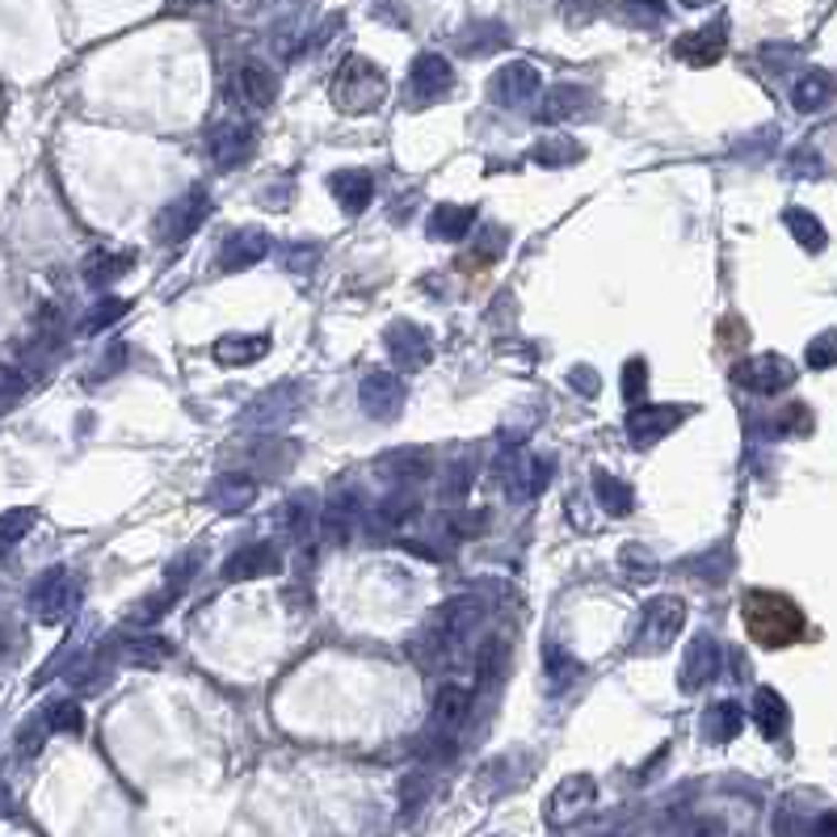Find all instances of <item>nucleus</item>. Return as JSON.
I'll return each mask as SVG.
<instances>
[{
    "label": "nucleus",
    "mask_w": 837,
    "mask_h": 837,
    "mask_svg": "<svg viewBox=\"0 0 837 837\" xmlns=\"http://www.w3.org/2000/svg\"><path fill=\"white\" fill-rule=\"evenodd\" d=\"M741 618L753 644L762 648H792L804 636V615L792 597L774 594V590H750L741 597Z\"/></svg>",
    "instance_id": "nucleus-1"
},
{
    "label": "nucleus",
    "mask_w": 837,
    "mask_h": 837,
    "mask_svg": "<svg viewBox=\"0 0 837 837\" xmlns=\"http://www.w3.org/2000/svg\"><path fill=\"white\" fill-rule=\"evenodd\" d=\"M480 623V602L472 594H459V597H446L438 611L430 615V623L421 627V636L409 644L413 653H417L421 661H442V657H451L455 648H459L463 639L472 636V627Z\"/></svg>",
    "instance_id": "nucleus-2"
},
{
    "label": "nucleus",
    "mask_w": 837,
    "mask_h": 837,
    "mask_svg": "<svg viewBox=\"0 0 837 837\" xmlns=\"http://www.w3.org/2000/svg\"><path fill=\"white\" fill-rule=\"evenodd\" d=\"M332 106L341 114H371L383 106V97H388V76H383V67L371 64L367 55H350V60H341L337 67V76H332Z\"/></svg>",
    "instance_id": "nucleus-3"
},
{
    "label": "nucleus",
    "mask_w": 837,
    "mask_h": 837,
    "mask_svg": "<svg viewBox=\"0 0 837 837\" xmlns=\"http://www.w3.org/2000/svg\"><path fill=\"white\" fill-rule=\"evenodd\" d=\"M686 627V602L678 594H661L653 602H644V611L636 618L632 632V648L636 653H665L674 639L682 636Z\"/></svg>",
    "instance_id": "nucleus-4"
},
{
    "label": "nucleus",
    "mask_w": 837,
    "mask_h": 837,
    "mask_svg": "<svg viewBox=\"0 0 837 837\" xmlns=\"http://www.w3.org/2000/svg\"><path fill=\"white\" fill-rule=\"evenodd\" d=\"M81 602V585L67 569H46L34 585H30V615L39 623H64Z\"/></svg>",
    "instance_id": "nucleus-5"
},
{
    "label": "nucleus",
    "mask_w": 837,
    "mask_h": 837,
    "mask_svg": "<svg viewBox=\"0 0 837 837\" xmlns=\"http://www.w3.org/2000/svg\"><path fill=\"white\" fill-rule=\"evenodd\" d=\"M451 88H455V67H451V60L438 55V51H421L417 60H413V67H409L404 102L417 106V110H425V106L442 102Z\"/></svg>",
    "instance_id": "nucleus-6"
},
{
    "label": "nucleus",
    "mask_w": 837,
    "mask_h": 837,
    "mask_svg": "<svg viewBox=\"0 0 837 837\" xmlns=\"http://www.w3.org/2000/svg\"><path fill=\"white\" fill-rule=\"evenodd\" d=\"M206 215H211V194H206L202 186H194V190H186L181 199H173L160 211V220H156V241L186 244L202 223H206Z\"/></svg>",
    "instance_id": "nucleus-7"
},
{
    "label": "nucleus",
    "mask_w": 837,
    "mask_h": 837,
    "mask_svg": "<svg viewBox=\"0 0 837 837\" xmlns=\"http://www.w3.org/2000/svg\"><path fill=\"white\" fill-rule=\"evenodd\" d=\"M732 379L753 396H778L795 383V362L783 353H753L732 367Z\"/></svg>",
    "instance_id": "nucleus-8"
},
{
    "label": "nucleus",
    "mask_w": 837,
    "mask_h": 837,
    "mask_svg": "<svg viewBox=\"0 0 837 837\" xmlns=\"http://www.w3.org/2000/svg\"><path fill=\"white\" fill-rule=\"evenodd\" d=\"M383 346L392 353V362H396L400 371H425L430 362H434V337L413 325V320H392L388 329H383Z\"/></svg>",
    "instance_id": "nucleus-9"
},
{
    "label": "nucleus",
    "mask_w": 837,
    "mask_h": 837,
    "mask_svg": "<svg viewBox=\"0 0 837 837\" xmlns=\"http://www.w3.org/2000/svg\"><path fill=\"white\" fill-rule=\"evenodd\" d=\"M404 379L396 371H367L362 383H358V404H362V413L371 421H396L400 409H404Z\"/></svg>",
    "instance_id": "nucleus-10"
},
{
    "label": "nucleus",
    "mask_w": 837,
    "mask_h": 837,
    "mask_svg": "<svg viewBox=\"0 0 837 837\" xmlns=\"http://www.w3.org/2000/svg\"><path fill=\"white\" fill-rule=\"evenodd\" d=\"M539 88H543V76H539V67L527 64V60H513V64H501L492 72V81H488V97L497 102V106H527L539 97Z\"/></svg>",
    "instance_id": "nucleus-11"
},
{
    "label": "nucleus",
    "mask_w": 837,
    "mask_h": 837,
    "mask_svg": "<svg viewBox=\"0 0 837 837\" xmlns=\"http://www.w3.org/2000/svg\"><path fill=\"white\" fill-rule=\"evenodd\" d=\"M686 413L690 409H682V404H636L632 413H627V438H632V446H657V442L669 434V430H678L686 421Z\"/></svg>",
    "instance_id": "nucleus-12"
},
{
    "label": "nucleus",
    "mask_w": 837,
    "mask_h": 837,
    "mask_svg": "<svg viewBox=\"0 0 837 837\" xmlns=\"http://www.w3.org/2000/svg\"><path fill=\"white\" fill-rule=\"evenodd\" d=\"M253 152H257V127L253 123L232 118V123H220L206 135V156L215 160V169H241Z\"/></svg>",
    "instance_id": "nucleus-13"
},
{
    "label": "nucleus",
    "mask_w": 837,
    "mask_h": 837,
    "mask_svg": "<svg viewBox=\"0 0 837 837\" xmlns=\"http://www.w3.org/2000/svg\"><path fill=\"white\" fill-rule=\"evenodd\" d=\"M720 669H724V644L703 632V636H695L686 644V657H682V690L686 695H695V690H703L720 678Z\"/></svg>",
    "instance_id": "nucleus-14"
},
{
    "label": "nucleus",
    "mask_w": 837,
    "mask_h": 837,
    "mask_svg": "<svg viewBox=\"0 0 837 837\" xmlns=\"http://www.w3.org/2000/svg\"><path fill=\"white\" fill-rule=\"evenodd\" d=\"M283 573V551L274 548V543H244L241 551H232L227 560H223V581H262V576H278Z\"/></svg>",
    "instance_id": "nucleus-15"
},
{
    "label": "nucleus",
    "mask_w": 837,
    "mask_h": 837,
    "mask_svg": "<svg viewBox=\"0 0 837 837\" xmlns=\"http://www.w3.org/2000/svg\"><path fill=\"white\" fill-rule=\"evenodd\" d=\"M724 51H728V22L724 18L699 25V30H690V34H682V39L674 43V55H678L682 64H690V67L720 64V60H724Z\"/></svg>",
    "instance_id": "nucleus-16"
},
{
    "label": "nucleus",
    "mask_w": 837,
    "mask_h": 837,
    "mask_svg": "<svg viewBox=\"0 0 837 837\" xmlns=\"http://www.w3.org/2000/svg\"><path fill=\"white\" fill-rule=\"evenodd\" d=\"M232 97L241 102L244 110H269L278 97V76L262 64V60H244L232 72Z\"/></svg>",
    "instance_id": "nucleus-17"
},
{
    "label": "nucleus",
    "mask_w": 837,
    "mask_h": 837,
    "mask_svg": "<svg viewBox=\"0 0 837 837\" xmlns=\"http://www.w3.org/2000/svg\"><path fill=\"white\" fill-rule=\"evenodd\" d=\"M265 257H269V232H262V227H236V232H227L220 244L223 274L253 269V265L265 262Z\"/></svg>",
    "instance_id": "nucleus-18"
},
{
    "label": "nucleus",
    "mask_w": 837,
    "mask_h": 837,
    "mask_svg": "<svg viewBox=\"0 0 837 837\" xmlns=\"http://www.w3.org/2000/svg\"><path fill=\"white\" fill-rule=\"evenodd\" d=\"M590 106V88L581 85H551L543 97H539V106H534V123H543V127H555V123H569L576 114Z\"/></svg>",
    "instance_id": "nucleus-19"
},
{
    "label": "nucleus",
    "mask_w": 837,
    "mask_h": 837,
    "mask_svg": "<svg viewBox=\"0 0 837 837\" xmlns=\"http://www.w3.org/2000/svg\"><path fill=\"white\" fill-rule=\"evenodd\" d=\"M206 501L220 509V513H241L257 501V480L253 476H244V472H223L211 480L206 488Z\"/></svg>",
    "instance_id": "nucleus-20"
},
{
    "label": "nucleus",
    "mask_w": 837,
    "mask_h": 837,
    "mask_svg": "<svg viewBox=\"0 0 837 837\" xmlns=\"http://www.w3.org/2000/svg\"><path fill=\"white\" fill-rule=\"evenodd\" d=\"M594 795H597V783L590 778V774H573V778H564L555 792H551L548 799V816H551V825H564L569 816H576L581 808H590L594 804Z\"/></svg>",
    "instance_id": "nucleus-21"
},
{
    "label": "nucleus",
    "mask_w": 837,
    "mask_h": 837,
    "mask_svg": "<svg viewBox=\"0 0 837 837\" xmlns=\"http://www.w3.org/2000/svg\"><path fill=\"white\" fill-rule=\"evenodd\" d=\"M269 353V337L265 332H227L211 346V358L220 367H253Z\"/></svg>",
    "instance_id": "nucleus-22"
},
{
    "label": "nucleus",
    "mask_w": 837,
    "mask_h": 837,
    "mask_svg": "<svg viewBox=\"0 0 837 837\" xmlns=\"http://www.w3.org/2000/svg\"><path fill=\"white\" fill-rule=\"evenodd\" d=\"M329 190L346 215H362L375 199V177L362 173V169H341V173L329 177Z\"/></svg>",
    "instance_id": "nucleus-23"
},
{
    "label": "nucleus",
    "mask_w": 837,
    "mask_h": 837,
    "mask_svg": "<svg viewBox=\"0 0 837 837\" xmlns=\"http://www.w3.org/2000/svg\"><path fill=\"white\" fill-rule=\"evenodd\" d=\"M834 97H837V81H834V72H825V67H813V72H804V76H799V81L792 85V106L799 114L825 110Z\"/></svg>",
    "instance_id": "nucleus-24"
},
{
    "label": "nucleus",
    "mask_w": 837,
    "mask_h": 837,
    "mask_svg": "<svg viewBox=\"0 0 837 837\" xmlns=\"http://www.w3.org/2000/svg\"><path fill=\"white\" fill-rule=\"evenodd\" d=\"M753 724H757V732H762L766 741H778V737L787 732V724H792L787 699H783L778 690H771V686H757V690H753Z\"/></svg>",
    "instance_id": "nucleus-25"
},
{
    "label": "nucleus",
    "mask_w": 837,
    "mask_h": 837,
    "mask_svg": "<svg viewBox=\"0 0 837 837\" xmlns=\"http://www.w3.org/2000/svg\"><path fill=\"white\" fill-rule=\"evenodd\" d=\"M472 227H476V206H463V202H442V206H434L430 223H425L430 241H446V244H459Z\"/></svg>",
    "instance_id": "nucleus-26"
},
{
    "label": "nucleus",
    "mask_w": 837,
    "mask_h": 837,
    "mask_svg": "<svg viewBox=\"0 0 837 837\" xmlns=\"http://www.w3.org/2000/svg\"><path fill=\"white\" fill-rule=\"evenodd\" d=\"M358 518H362V497H358L353 488H346V492H332L329 506L320 509V527H325V534H329L332 543H346Z\"/></svg>",
    "instance_id": "nucleus-27"
},
{
    "label": "nucleus",
    "mask_w": 837,
    "mask_h": 837,
    "mask_svg": "<svg viewBox=\"0 0 837 837\" xmlns=\"http://www.w3.org/2000/svg\"><path fill=\"white\" fill-rule=\"evenodd\" d=\"M299 400L304 392L295 388V383H283V388H274V392H265L262 400H253V409H248V425H278V421H290L299 413Z\"/></svg>",
    "instance_id": "nucleus-28"
},
{
    "label": "nucleus",
    "mask_w": 837,
    "mask_h": 837,
    "mask_svg": "<svg viewBox=\"0 0 837 837\" xmlns=\"http://www.w3.org/2000/svg\"><path fill=\"white\" fill-rule=\"evenodd\" d=\"M375 472L383 476V480L409 488V480H413V485L425 480V476L434 472V463H430L425 451H392V455H383V459L375 463Z\"/></svg>",
    "instance_id": "nucleus-29"
},
{
    "label": "nucleus",
    "mask_w": 837,
    "mask_h": 837,
    "mask_svg": "<svg viewBox=\"0 0 837 837\" xmlns=\"http://www.w3.org/2000/svg\"><path fill=\"white\" fill-rule=\"evenodd\" d=\"M506 674H509V639L488 636L476 648V690H497Z\"/></svg>",
    "instance_id": "nucleus-30"
},
{
    "label": "nucleus",
    "mask_w": 837,
    "mask_h": 837,
    "mask_svg": "<svg viewBox=\"0 0 837 837\" xmlns=\"http://www.w3.org/2000/svg\"><path fill=\"white\" fill-rule=\"evenodd\" d=\"M135 265V253H114V248H97V253H88L85 265H81V274H85L88 287H114L127 269Z\"/></svg>",
    "instance_id": "nucleus-31"
},
{
    "label": "nucleus",
    "mask_w": 837,
    "mask_h": 837,
    "mask_svg": "<svg viewBox=\"0 0 837 837\" xmlns=\"http://www.w3.org/2000/svg\"><path fill=\"white\" fill-rule=\"evenodd\" d=\"M783 227L792 232V241L799 244L804 253H820V248L829 244L825 223L816 220L813 211H804V206H787V211H783Z\"/></svg>",
    "instance_id": "nucleus-32"
},
{
    "label": "nucleus",
    "mask_w": 837,
    "mask_h": 837,
    "mask_svg": "<svg viewBox=\"0 0 837 837\" xmlns=\"http://www.w3.org/2000/svg\"><path fill=\"white\" fill-rule=\"evenodd\" d=\"M551 467H555L551 459H530L527 467H518L506 485L509 501H518V506H522V501H534V497L551 485Z\"/></svg>",
    "instance_id": "nucleus-33"
},
{
    "label": "nucleus",
    "mask_w": 837,
    "mask_h": 837,
    "mask_svg": "<svg viewBox=\"0 0 837 837\" xmlns=\"http://www.w3.org/2000/svg\"><path fill=\"white\" fill-rule=\"evenodd\" d=\"M741 728H745V711H741V703H716L711 711H707V720H703V737L711 741V745H728V741H737L741 737Z\"/></svg>",
    "instance_id": "nucleus-34"
},
{
    "label": "nucleus",
    "mask_w": 837,
    "mask_h": 837,
    "mask_svg": "<svg viewBox=\"0 0 837 837\" xmlns=\"http://www.w3.org/2000/svg\"><path fill=\"white\" fill-rule=\"evenodd\" d=\"M283 522H287L290 539L295 543H308L316 527H320V509H316V497L311 492H295L287 506H283Z\"/></svg>",
    "instance_id": "nucleus-35"
},
{
    "label": "nucleus",
    "mask_w": 837,
    "mask_h": 837,
    "mask_svg": "<svg viewBox=\"0 0 837 837\" xmlns=\"http://www.w3.org/2000/svg\"><path fill=\"white\" fill-rule=\"evenodd\" d=\"M581 156H585V148L576 139H569V135H548V139H539L530 148V160L543 165V169H564V165H576Z\"/></svg>",
    "instance_id": "nucleus-36"
},
{
    "label": "nucleus",
    "mask_w": 837,
    "mask_h": 837,
    "mask_svg": "<svg viewBox=\"0 0 837 837\" xmlns=\"http://www.w3.org/2000/svg\"><path fill=\"white\" fill-rule=\"evenodd\" d=\"M543 678H548L551 690H564V686H573L581 678V661L569 648H560L555 639H548L543 644Z\"/></svg>",
    "instance_id": "nucleus-37"
},
{
    "label": "nucleus",
    "mask_w": 837,
    "mask_h": 837,
    "mask_svg": "<svg viewBox=\"0 0 837 837\" xmlns=\"http://www.w3.org/2000/svg\"><path fill=\"white\" fill-rule=\"evenodd\" d=\"M594 492H597V501L606 506V513H615V518H627V513L636 509V492H632V485H627L623 476L597 472V476H594Z\"/></svg>",
    "instance_id": "nucleus-38"
},
{
    "label": "nucleus",
    "mask_w": 837,
    "mask_h": 837,
    "mask_svg": "<svg viewBox=\"0 0 837 837\" xmlns=\"http://www.w3.org/2000/svg\"><path fill=\"white\" fill-rule=\"evenodd\" d=\"M467 711H472V690L467 686L446 682L434 695V720H438V728H459L467 720Z\"/></svg>",
    "instance_id": "nucleus-39"
},
{
    "label": "nucleus",
    "mask_w": 837,
    "mask_h": 837,
    "mask_svg": "<svg viewBox=\"0 0 837 837\" xmlns=\"http://www.w3.org/2000/svg\"><path fill=\"white\" fill-rule=\"evenodd\" d=\"M509 43V30L501 22H476L459 34V51L463 55H492Z\"/></svg>",
    "instance_id": "nucleus-40"
},
{
    "label": "nucleus",
    "mask_w": 837,
    "mask_h": 837,
    "mask_svg": "<svg viewBox=\"0 0 837 837\" xmlns=\"http://www.w3.org/2000/svg\"><path fill=\"white\" fill-rule=\"evenodd\" d=\"M34 522H39V513H34V509H25V506L4 509V513H0V555H9V551L18 548L25 534L34 530Z\"/></svg>",
    "instance_id": "nucleus-41"
},
{
    "label": "nucleus",
    "mask_w": 837,
    "mask_h": 837,
    "mask_svg": "<svg viewBox=\"0 0 837 837\" xmlns=\"http://www.w3.org/2000/svg\"><path fill=\"white\" fill-rule=\"evenodd\" d=\"M421 501L409 492V488H396V492H388L383 501L375 506V518L383 527H400V522H409V518H417Z\"/></svg>",
    "instance_id": "nucleus-42"
},
{
    "label": "nucleus",
    "mask_w": 837,
    "mask_h": 837,
    "mask_svg": "<svg viewBox=\"0 0 837 837\" xmlns=\"http://www.w3.org/2000/svg\"><path fill=\"white\" fill-rule=\"evenodd\" d=\"M43 724L46 732H81V728H85V711L72 703V699H60V703L46 707Z\"/></svg>",
    "instance_id": "nucleus-43"
},
{
    "label": "nucleus",
    "mask_w": 837,
    "mask_h": 837,
    "mask_svg": "<svg viewBox=\"0 0 837 837\" xmlns=\"http://www.w3.org/2000/svg\"><path fill=\"white\" fill-rule=\"evenodd\" d=\"M173 657V644L160 636H148V639H135L131 648H127V661L131 665H165Z\"/></svg>",
    "instance_id": "nucleus-44"
},
{
    "label": "nucleus",
    "mask_w": 837,
    "mask_h": 837,
    "mask_svg": "<svg viewBox=\"0 0 837 837\" xmlns=\"http://www.w3.org/2000/svg\"><path fill=\"white\" fill-rule=\"evenodd\" d=\"M804 362H808L813 371H829V367H837V329L816 332L813 341H808V353H804Z\"/></svg>",
    "instance_id": "nucleus-45"
},
{
    "label": "nucleus",
    "mask_w": 837,
    "mask_h": 837,
    "mask_svg": "<svg viewBox=\"0 0 837 837\" xmlns=\"http://www.w3.org/2000/svg\"><path fill=\"white\" fill-rule=\"evenodd\" d=\"M648 392V362L644 358H627L623 362V400L627 404H639Z\"/></svg>",
    "instance_id": "nucleus-46"
},
{
    "label": "nucleus",
    "mask_w": 837,
    "mask_h": 837,
    "mask_svg": "<svg viewBox=\"0 0 837 837\" xmlns=\"http://www.w3.org/2000/svg\"><path fill=\"white\" fill-rule=\"evenodd\" d=\"M199 564H202V555L199 551H181L173 564H169V581H165V590H173V594H181L190 581H194V573H199Z\"/></svg>",
    "instance_id": "nucleus-47"
},
{
    "label": "nucleus",
    "mask_w": 837,
    "mask_h": 837,
    "mask_svg": "<svg viewBox=\"0 0 837 837\" xmlns=\"http://www.w3.org/2000/svg\"><path fill=\"white\" fill-rule=\"evenodd\" d=\"M623 13L636 25H661L669 18V4L665 0H623Z\"/></svg>",
    "instance_id": "nucleus-48"
},
{
    "label": "nucleus",
    "mask_w": 837,
    "mask_h": 837,
    "mask_svg": "<svg viewBox=\"0 0 837 837\" xmlns=\"http://www.w3.org/2000/svg\"><path fill=\"white\" fill-rule=\"evenodd\" d=\"M127 308H131V304H127V299H102V304H97V308L88 311V320H85V332H102V329H110L114 320H123V316H127Z\"/></svg>",
    "instance_id": "nucleus-49"
},
{
    "label": "nucleus",
    "mask_w": 837,
    "mask_h": 837,
    "mask_svg": "<svg viewBox=\"0 0 837 837\" xmlns=\"http://www.w3.org/2000/svg\"><path fill=\"white\" fill-rule=\"evenodd\" d=\"M472 472H476L472 463H455V467L446 472V485H442L446 501H463V497H467V488H472V480H476Z\"/></svg>",
    "instance_id": "nucleus-50"
},
{
    "label": "nucleus",
    "mask_w": 837,
    "mask_h": 837,
    "mask_svg": "<svg viewBox=\"0 0 837 837\" xmlns=\"http://www.w3.org/2000/svg\"><path fill=\"white\" fill-rule=\"evenodd\" d=\"M316 262H320V248H316V244H290L287 248V269L290 274H308Z\"/></svg>",
    "instance_id": "nucleus-51"
},
{
    "label": "nucleus",
    "mask_w": 837,
    "mask_h": 837,
    "mask_svg": "<svg viewBox=\"0 0 837 837\" xmlns=\"http://www.w3.org/2000/svg\"><path fill=\"white\" fill-rule=\"evenodd\" d=\"M123 362H127V341H114L110 353H106V358L93 367V383H102V379H114V371H118Z\"/></svg>",
    "instance_id": "nucleus-52"
},
{
    "label": "nucleus",
    "mask_w": 837,
    "mask_h": 837,
    "mask_svg": "<svg viewBox=\"0 0 837 837\" xmlns=\"http://www.w3.org/2000/svg\"><path fill=\"white\" fill-rule=\"evenodd\" d=\"M778 430H783V434H808V430H813L808 404H792V409L783 413V421H778Z\"/></svg>",
    "instance_id": "nucleus-53"
},
{
    "label": "nucleus",
    "mask_w": 837,
    "mask_h": 837,
    "mask_svg": "<svg viewBox=\"0 0 837 837\" xmlns=\"http://www.w3.org/2000/svg\"><path fill=\"white\" fill-rule=\"evenodd\" d=\"M569 388L581 392V396H597V392H602V379H597L594 367H573V371H569Z\"/></svg>",
    "instance_id": "nucleus-54"
},
{
    "label": "nucleus",
    "mask_w": 837,
    "mask_h": 837,
    "mask_svg": "<svg viewBox=\"0 0 837 837\" xmlns=\"http://www.w3.org/2000/svg\"><path fill=\"white\" fill-rule=\"evenodd\" d=\"M425 792H430V778H425V774H413V778H404V787H400V795H404V813H409V816L417 813V804L425 799Z\"/></svg>",
    "instance_id": "nucleus-55"
},
{
    "label": "nucleus",
    "mask_w": 837,
    "mask_h": 837,
    "mask_svg": "<svg viewBox=\"0 0 837 837\" xmlns=\"http://www.w3.org/2000/svg\"><path fill=\"white\" fill-rule=\"evenodd\" d=\"M686 837H728V829H724V820H720V816H703V820H695V825H690V834Z\"/></svg>",
    "instance_id": "nucleus-56"
},
{
    "label": "nucleus",
    "mask_w": 837,
    "mask_h": 837,
    "mask_svg": "<svg viewBox=\"0 0 837 837\" xmlns=\"http://www.w3.org/2000/svg\"><path fill=\"white\" fill-rule=\"evenodd\" d=\"M22 388H25V379L18 375V371H0V404L13 400V396H22Z\"/></svg>",
    "instance_id": "nucleus-57"
},
{
    "label": "nucleus",
    "mask_w": 837,
    "mask_h": 837,
    "mask_svg": "<svg viewBox=\"0 0 837 837\" xmlns=\"http://www.w3.org/2000/svg\"><path fill=\"white\" fill-rule=\"evenodd\" d=\"M485 527H488V513H476V509H467L459 522H455V530H459V534H480Z\"/></svg>",
    "instance_id": "nucleus-58"
},
{
    "label": "nucleus",
    "mask_w": 837,
    "mask_h": 837,
    "mask_svg": "<svg viewBox=\"0 0 837 837\" xmlns=\"http://www.w3.org/2000/svg\"><path fill=\"white\" fill-rule=\"evenodd\" d=\"M792 169H795V177H816L820 160H816L813 152H799V156H792Z\"/></svg>",
    "instance_id": "nucleus-59"
},
{
    "label": "nucleus",
    "mask_w": 837,
    "mask_h": 837,
    "mask_svg": "<svg viewBox=\"0 0 837 837\" xmlns=\"http://www.w3.org/2000/svg\"><path fill=\"white\" fill-rule=\"evenodd\" d=\"M590 13H594L590 0H564V18L569 22H590Z\"/></svg>",
    "instance_id": "nucleus-60"
},
{
    "label": "nucleus",
    "mask_w": 837,
    "mask_h": 837,
    "mask_svg": "<svg viewBox=\"0 0 837 837\" xmlns=\"http://www.w3.org/2000/svg\"><path fill=\"white\" fill-rule=\"evenodd\" d=\"M813 837H837V813H820V816H816Z\"/></svg>",
    "instance_id": "nucleus-61"
},
{
    "label": "nucleus",
    "mask_w": 837,
    "mask_h": 837,
    "mask_svg": "<svg viewBox=\"0 0 837 837\" xmlns=\"http://www.w3.org/2000/svg\"><path fill=\"white\" fill-rule=\"evenodd\" d=\"M686 9H703V4H711V0H682Z\"/></svg>",
    "instance_id": "nucleus-62"
},
{
    "label": "nucleus",
    "mask_w": 837,
    "mask_h": 837,
    "mask_svg": "<svg viewBox=\"0 0 837 837\" xmlns=\"http://www.w3.org/2000/svg\"><path fill=\"white\" fill-rule=\"evenodd\" d=\"M269 4H295V0H269Z\"/></svg>",
    "instance_id": "nucleus-63"
},
{
    "label": "nucleus",
    "mask_w": 837,
    "mask_h": 837,
    "mask_svg": "<svg viewBox=\"0 0 837 837\" xmlns=\"http://www.w3.org/2000/svg\"><path fill=\"white\" fill-rule=\"evenodd\" d=\"M199 4H215V0H199Z\"/></svg>",
    "instance_id": "nucleus-64"
}]
</instances>
